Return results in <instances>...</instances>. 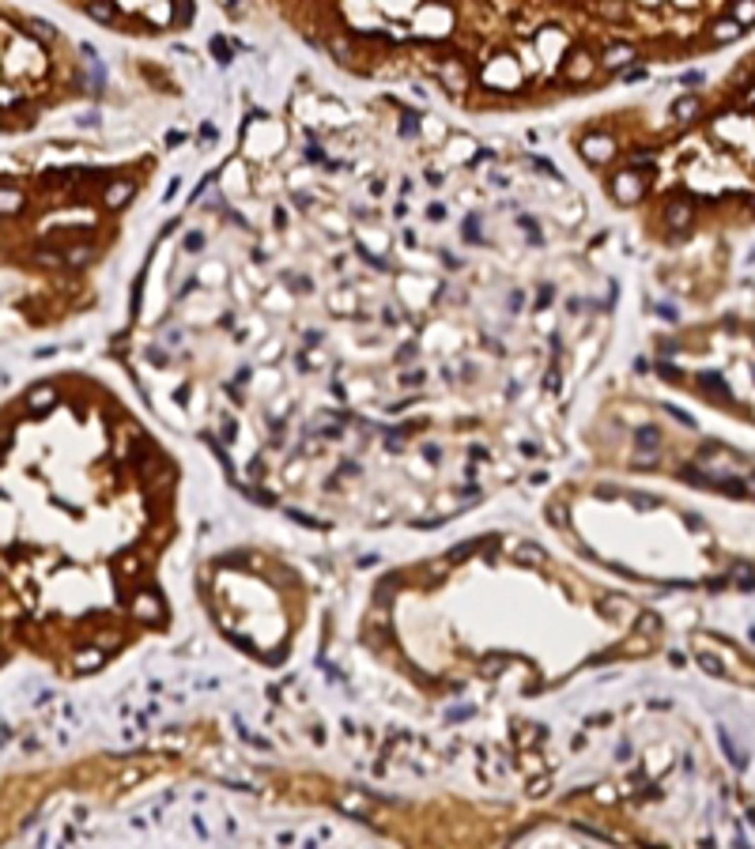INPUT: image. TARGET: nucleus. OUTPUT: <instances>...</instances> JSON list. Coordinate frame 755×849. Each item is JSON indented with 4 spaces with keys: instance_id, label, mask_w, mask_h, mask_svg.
Listing matches in <instances>:
<instances>
[{
    "instance_id": "1",
    "label": "nucleus",
    "mask_w": 755,
    "mask_h": 849,
    "mask_svg": "<svg viewBox=\"0 0 755 849\" xmlns=\"http://www.w3.org/2000/svg\"><path fill=\"white\" fill-rule=\"evenodd\" d=\"M355 76L420 72L465 106H521L646 80L653 61L714 53L755 30V0H272Z\"/></svg>"
},
{
    "instance_id": "2",
    "label": "nucleus",
    "mask_w": 755,
    "mask_h": 849,
    "mask_svg": "<svg viewBox=\"0 0 755 849\" xmlns=\"http://www.w3.org/2000/svg\"><path fill=\"white\" fill-rule=\"evenodd\" d=\"M91 23L125 35H170L196 19V0H72Z\"/></svg>"
},
{
    "instance_id": "3",
    "label": "nucleus",
    "mask_w": 755,
    "mask_h": 849,
    "mask_svg": "<svg viewBox=\"0 0 755 849\" xmlns=\"http://www.w3.org/2000/svg\"><path fill=\"white\" fill-rule=\"evenodd\" d=\"M133 612H136V619H144V623H162V615H167L155 593H140L136 604H133Z\"/></svg>"
},
{
    "instance_id": "4",
    "label": "nucleus",
    "mask_w": 755,
    "mask_h": 849,
    "mask_svg": "<svg viewBox=\"0 0 755 849\" xmlns=\"http://www.w3.org/2000/svg\"><path fill=\"white\" fill-rule=\"evenodd\" d=\"M548 521H552V525H559V528H563V525H566V506H559V502H552V506H548Z\"/></svg>"
},
{
    "instance_id": "5",
    "label": "nucleus",
    "mask_w": 755,
    "mask_h": 849,
    "mask_svg": "<svg viewBox=\"0 0 755 849\" xmlns=\"http://www.w3.org/2000/svg\"><path fill=\"white\" fill-rule=\"evenodd\" d=\"M518 562H544V551H540V547H521V551H518Z\"/></svg>"
},
{
    "instance_id": "6",
    "label": "nucleus",
    "mask_w": 755,
    "mask_h": 849,
    "mask_svg": "<svg viewBox=\"0 0 755 849\" xmlns=\"http://www.w3.org/2000/svg\"><path fill=\"white\" fill-rule=\"evenodd\" d=\"M658 431H653V427H642V431H638V446H658Z\"/></svg>"
},
{
    "instance_id": "7",
    "label": "nucleus",
    "mask_w": 755,
    "mask_h": 849,
    "mask_svg": "<svg viewBox=\"0 0 755 849\" xmlns=\"http://www.w3.org/2000/svg\"><path fill=\"white\" fill-rule=\"evenodd\" d=\"M98 660H102V653H83V657H80V672L98 668Z\"/></svg>"
},
{
    "instance_id": "8",
    "label": "nucleus",
    "mask_w": 755,
    "mask_h": 849,
    "mask_svg": "<svg viewBox=\"0 0 755 849\" xmlns=\"http://www.w3.org/2000/svg\"><path fill=\"white\" fill-rule=\"evenodd\" d=\"M287 517H291V521H299V525H310V528H321V521H314V517H306V513H299V510H287Z\"/></svg>"
},
{
    "instance_id": "9",
    "label": "nucleus",
    "mask_w": 755,
    "mask_h": 849,
    "mask_svg": "<svg viewBox=\"0 0 755 849\" xmlns=\"http://www.w3.org/2000/svg\"><path fill=\"white\" fill-rule=\"evenodd\" d=\"M646 631H658V619H653V615H642L638 619V634H646Z\"/></svg>"
},
{
    "instance_id": "10",
    "label": "nucleus",
    "mask_w": 755,
    "mask_h": 849,
    "mask_svg": "<svg viewBox=\"0 0 755 849\" xmlns=\"http://www.w3.org/2000/svg\"><path fill=\"white\" fill-rule=\"evenodd\" d=\"M472 547H476V540H468V544L453 547V555H450V559H465V555H468V551H472Z\"/></svg>"
}]
</instances>
